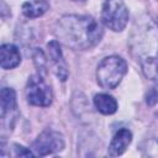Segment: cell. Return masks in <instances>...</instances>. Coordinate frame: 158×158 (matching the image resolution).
Segmentation results:
<instances>
[{
	"instance_id": "cell-1",
	"label": "cell",
	"mask_w": 158,
	"mask_h": 158,
	"mask_svg": "<svg viewBox=\"0 0 158 158\" xmlns=\"http://www.w3.org/2000/svg\"><path fill=\"white\" fill-rule=\"evenodd\" d=\"M53 33L59 43L75 51H86L101 41L104 30L91 16L64 15L54 23Z\"/></svg>"
},
{
	"instance_id": "cell-2",
	"label": "cell",
	"mask_w": 158,
	"mask_h": 158,
	"mask_svg": "<svg viewBox=\"0 0 158 158\" xmlns=\"http://www.w3.org/2000/svg\"><path fill=\"white\" fill-rule=\"evenodd\" d=\"M128 47L146 77L154 78L158 74L156 65L158 59V26L151 16L142 15L136 19L128 38Z\"/></svg>"
},
{
	"instance_id": "cell-3",
	"label": "cell",
	"mask_w": 158,
	"mask_h": 158,
	"mask_svg": "<svg viewBox=\"0 0 158 158\" xmlns=\"http://www.w3.org/2000/svg\"><path fill=\"white\" fill-rule=\"evenodd\" d=\"M127 73L126 60L116 54L105 57L96 68V80L104 89H115Z\"/></svg>"
},
{
	"instance_id": "cell-4",
	"label": "cell",
	"mask_w": 158,
	"mask_h": 158,
	"mask_svg": "<svg viewBox=\"0 0 158 158\" xmlns=\"http://www.w3.org/2000/svg\"><path fill=\"white\" fill-rule=\"evenodd\" d=\"M130 19L128 9L123 0H105L101 9V22L114 32H121Z\"/></svg>"
},
{
	"instance_id": "cell-5",
	"label": "cell",
	"mask_w": 158,
	"mask_h": 158,
	"mask_svg": "<svg viewBox=\"0 0 158 158\" xmlns=\"http://www.w3.org/2000/svg\"><path fill=\"white\" fill-rule=\"evenodd\" d=\"M25 93L27 102L33 106L47 107L52 104L53 94L51 86L44 81L41 74H35L28 78Z\"/></svg>"
},
{
	"instance_id": "cell-6",
	"label": "cell",
	"mask_w": 158,
	"mask_h": 158,
	"mask_svg": "<svg viewBox=\"0 0 158 158\" xmlns=\"http://www.w3.org/2000/svg\"><path fill=\"white\" fill-rule=\"evenodd\" d=\"M65 142L62 133L53 130H44L41 132L32 144V151L36 156L44 157L64 149Z\"/></svg>"
},
{
	"instance_id": "cell-7",
	"label": "cell",
	"mask_w": 158,
	"mask_h": 158,
	"mask_svg": "<svg viewBox=\"0 0 158 158\" xmlns=\"http://www.w3.org/2000/svg\"><path fill=\"white\" fill-rule=\"evenodd\" d=\"M1 123L2 127H12V122L16 117V93L12 88L1 89Z\"/></svg>"
},
{
	"instance_id": "cell-8",
	"label": "cell",
	"mask_w": 158,
	"mask_h": 158,
	"mask_svg": "<svg viewBox=\"0 0 158 158\" xmlns=\"http://www.w3.org/2000/svg\"><path fill=\"white\" fill-rule=\"evenodd\" d=\"M47 49H48L49 58L52 60L56 75L62 81H65L67 78H68V69H67V63L64 60V57H63L59 42L57 40H53V41L48 42L47 43Z\"/></svg>"
},
{
	"instance_id": "cell-9",
	"label": "cell",
	"mask_w": 158,
	"mask_h": 158,
	"mask_svg": "<svg viewBox=\"0 0 158 158\" xmlns=\"http://www.w3.org/2000/svg\"><path fill=\"white\" fill-rule=\"evenodd\" d=\"M132 142V133L128 128H120L112 137L109 148H107V154L110 157H117L125 153L127 147Z\"/></svg>"
},
{
	"instance_id": "cell-10",
	"label": "cell",
	"mask_w": 158,
	"mask_h": 158,
	"mask_svg": "<svg viewBox=\"0 0 158 158\" xmlns=\"http://www.w3.org/2000/svg\"><path fill=\"white\" fill-rule=\"evenodd\" d=\"M21 62V54L15 44H2L0 47V65L2 69H14Z\"/></svg>"
},
{
	"instance_id": "cell-11",
	"label": "cell",
	"mask_w": 158,
	"mask_h": 158,
	"mask_svg": "<svg viewBox=\"0 0 158 158\" xmlns=\"http://www.w3.org/2000/svg\"><path fill=\"white\" fill-rule=\"evenodd\" d=\"M94 105L96 110L102 115H112L117 111L118 107L116 99L106 93L96 94L94 96Z\"/></svg>"
},
{
	"instance_id": "cell-12",
	"label": "cell",
	"mask_w": 158,
	"mask_h": 158,
	"mask_svg": "<svg viewBox=\"0 0 158 158\" xmlns=\"http://www.w3.org/2000/svg\"><path fill=\"white\" fill-rule=\"evenodd\" d=\"M49 9L47 0H28L22 4V14L27 19H37L44 15Z\"/></svg>"
},
{
	"instance_id": "cell-13",
	"label": "cell",
	"mask_w": 158,
	"mask_h": 158,
	"mask_svg": "<svg viewBox=\"0 0 158 158\" xmlns=\"http://www.w3.org/2000/svg\"><path fill=\"white\" fill-rule=\"evenodd\" d=\"M33 62H35V64H36V67H37V69H38V74H41L42 75V73L44 74L46 73V63H47V60H46V56H44V53H43V51L41 49V48H36L35 49V52H33Z\"/></svg>"
},
{
	"instance_id": "cell-14",
	"label": "cell",
	"mask_w": 158,
	"mask_h": 158,
	"mask_svg": "<svg viewBox=\"0 0 158 158\" xmlns=\"http://www.w3.org/2000/svg\"><path fill=\"white\" fill-rule=\"evenodd\" d=\"M14 151H15L16 157H33V156H36L33 153V151H31L23 146H20V144H14Z\"/></svg>"
},
{
	"instance_id": "cell-15",
	"label": "cell",
	"mask_w": 158,
	"mask_h": 158,
	"mask_svg": "<svg viewBox=\"0 0 158 158\" xmlns=\"http://www.w3.org/2000/svg\"><path fill=\"white\" fill-rule=\"evenodd\" d=\"M158 101V91L156 89L149 90V93L147 94V104L148 105H154Z\"/></svg>"
},
{
	"instance_id": "cell-16",
	"label": "cell",
	"mask_w": 158,
	"mask_h": 158,
	"mask_svg": "<svg viewBox=\"0 0 158 158\" xmlns=\"http://www.w3.org/2000/svg\"><path fill=\"white\" fill-rule=\"evenodd\" d=\"M73 1H80V2H83V1H85V0H73Z\"/></svg>"
}]
</instances>
